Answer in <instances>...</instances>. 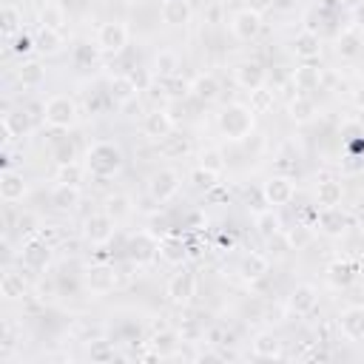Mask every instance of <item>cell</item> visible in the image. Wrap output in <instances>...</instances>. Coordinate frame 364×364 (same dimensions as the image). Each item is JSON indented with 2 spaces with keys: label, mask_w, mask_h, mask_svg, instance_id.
<instances>
[{
  "label": "cell",
  "mask_w": 364,
  "mask_h": 364,
  "mask_svg": "<svg viewBox=\"0 0 364 364\" xmlns=\"http://www.w3.org/2000/svg\"><path fill=\"white\" fill-rule=\"evenodd\" d=\"M82 165H85L88 176H94V179H111V176H117V173L122 171L125 154H122V148H119L117 142L100 139V142H94V145L85 151Z\"/></svg>",
  "instance_id": "obj_1"
},
{
  "label": "cell",
  "mask_w": 364,
  "mask_h": 364,
  "mask_svg": "<svg viewBox=\"0 0 364 364\" xmlns=\"http://www.w3.org/2000/svg\"><path fill=\"white\" fill-rule=\"evenodd\" d=\"M216 125H219V134L228 142H245L256 128V114L247 102H230L219 111Z\"/></svg>",
  "instance_id": "obj_2"
},
{
  "label": "cell",
  "mask_w": 364,
  "mask_h": 364,
  "mask_svg": "<svg viewBox=\"0 0 364 364\" xmlns=\"http://www.w3.org/2000/svg\"><path fill=\"white\" fill-rule=\"evenodd\" d=\"M77 117H80V105L68 94H51L43 102V122L54 131H71L77 125Z\"/></svg>",
  "instance_id": "obj_3"
},
{
  "label": "cell",
  "mask_w": 364,
  "mask_h": 364,
  "mask_svg": "<svg viewBox=\"0 0 364 364\" xmlns=\"http://www.w3.org/2000/svg\"><path fill=\"white\" fill-rule=\"evenodd\" d=\"M196 287H199L196 273H193L191 267H179V270L168 279L165 296H168V301H171L173 307H188V304L196 299Z\"/></svg>",
  "instance_id": "obj_4"
},
{
  "label": "cell",
  "mask_w": 364,
  "mask_h": 364,
  "mask_svg": "<svg viewBox=\"0 0 364 364\" xmlns=\"http://www.w3.org/2000/svg\"><path fill=\"white\" fill-rule=\"evenodd\" d=\"M182 188V173L176 168H159L148 176V196L156 202V205H165L171 202Z\"/></svg>",
  "instance_id": "obj_5"
},
{
  "label": "cell",
  "mask_w": 364,
  "mask_h": 364,
  "mask_svg": "<svg viewBox=\"0 0 364 364\" xmlns=\"http://www.w3.org/2000/svg\"><path fill=\"white\" fill-rule=\"evenodd\" d=\"M128 40H131V31H128V26L122 20H105V23L97 26V34H94V43L100 46L102 54H119V51H125Z\"/></svg>",
  "instance_id": "obj_6"
},
{
  "label": "cell",
  "mask_w": 364,
  "mask_h": 364,
  "mask_svg": "<svg viewBox=\"0 0 364 364\" xmlns=\"http://www.w3.org/2000/svg\"><path fill=\"white\" fill-rule=\"evenodd\" d=\"M125 256L131 264L142 267V264H151L156 256H159V236L154 230H136L128 245H125Z\"/></svg>",
  "instance_id": "obj_7"
},
{
  "label": "cell",
  "mask_w": 364,
  "mask_h": 364,
  "mask_svg": "<svg viewBox=\"0 0 364 364\" xmlns=\"http://www.w3.org/2000/svg\"><path fill=\"white\" fill-rule=\"evenodd\" d=\"M117 284H119V276H117L114 264H91V267H85V273H82V287H85V293L94 296V299H102V296L114 293Z\"/></svg>",
  "instance_id": "obj_8"
},
{
  "label": "cell",
  "mask_w": 364,
  "mask_h": 364,
  "mask_svg": "<svg viewBox=\"0 0 364 364\" xmlns=\"http://www.w3.org/2000/svg\"><path fill=\"white\" fill-rule=\"evenodd\" d=\"M262 199L270 208H284L296 199V182L284 173H273L262 182Z\"/></svg>",
  "instance_id": "obj_9"
},
{
  "label": "cell",
  "mask_w": 364,
  "mask_h": 364,
  "mask_svg": "<svg viewBox=\"0 0 364 364\" xmlns=\"http://www.w3.org/2000/svg\"><path fill=\"white\" fill-rule=\"evenodd\" d=\"M54 259V245L46 242L43 236H28L20 247V262L26 270H46Z\"/></svg>",
  "instance_id": "obj_10"
},
{
  "label": "cell",
  "mask_w": 364,
  "mask_h": 364,
  "mask_svg": "<svg viewBox=\"0 0 364 364\" xmlns=\"http://www.w3.org/2000/svg\"><path fill=\"white\" fill-rule=\"evenodd\" d=\"M316 228H318L324 236L338 239V236H344V233L353 228V219H350V213H347L341 205H336V208H318V213H316Z\"/></svg>",
  "instance_id": "obj_11"
},
{
  "label": "cell",
  "mask_w": 364,
  "mask_h": 364,
  "mask_svg": "<svg viewBox=\"0 0 364 364\" xmlns=\"http://www.w3.org/2000/svg\"><path fill=\"white\" fill-rule=\"evenodd\" d=\"M230 34H233L236 40H242V43L256 40V37L262 34V14L253 11V9H247V6L236 9V11L230 14Z\"/></svg>",
  "instance_id": "obj_12"
},
{
  "label": "cell",
  "mask_w": 364,
  "mask_h": 364,
  "mask_svg": "<svg viewBox=\"0 0 364 364\" xmlns=\"http://www.w3.org/2000/svg\"><path fill=\"white\" fill-rule=\"evenodd\" d=\"M114 230H117V222L105 210H97L82 222V239L88 245H108L114 239Z\"/></svg>",
  "instance_id": "obj_13"
},
{
  "label": "cell",
  "mask_w": 364,
  "mask_h": 364,
  "mask_svg": "<svg viewBox=\"0 0 364 364\" xmlns=\"http://www.w3.org/2000/svg\"><path fill=\"white\" fill-rule=\"evenodd\" d=\"M316 304H318V290H316L313 284H307V282L296 284V287L290 290L287 301H284L287 313H290V316H296V318H304V316H310V313L316 310Z\"/></svg>",
  "instance_id": "obj_14"
},
{
  "label": "cell",
  "mask_w": 364,
  "mask_h": 364,
  "mask_svg": "<svg viewBox=\"0 0 364 364\" xmlns=\"http://www.w3.org/2000/svg\"><path fill=\"white\" fill-rule=\"evenodd\" d=\"M173 128H176V122H173V117H171L165 108H151V111L142 117V134H145L148 139H154V142H162L165 136H171Z\"/></svg>",
  "instance_id": "obj_15"
},
{
  "label": "cell",
  "mask_w": 364,
  "mask_h": 364,
  "mask_svg": "<svg viewBox=\"0 0 364 364\" xmlns=\"http://www.w3.org/2000/svg\"><path fill=\"white\" fill-rule=\"evenodd\" d=\"M290 51H293V57L301 60V63H316V60L321 57V37H318V31L301 28V31L290 40Z\"/></svg>",
  "instance_id": "obj_16"
},
{
  "label": "cell",
  "mask_w": 364,
  "mask_h": 364,
  "mask_svg": "<svg viewBox=\"0 0 364 364\" xmlns=\"http://www.w3.org/2000/svg\"><path fill=\"white\" fill-rule=\"evenodd\" d=\"M333 46H336V54L341 60H358L364 54V31H361V26L350 23L347 28H341V34L336 37Z\"/></svg>",
  "instance_id": "obj_17"
},
{
  "label": "cell",
  "mask_w": 364,
  "mask_h": 364,
  "mask_svg": "<svg viewBox=\"0 0 364 364\" xmlns=\"http://www.w3.org/2000/svg\"><path fill=\"white\" fill-rule=\"evenodd\" d=\"M264 80H267V71L259 60H242V63L233 65V82L245 91H253V88L264 85Z\"/></svg>",
  "instance_id": "obj_18"
},
{
  "label": "cell",
  "mask_w": 364,
  "mask_h": 364,
  "mask_svg": "<svg viewBox=\"0 0 364 364\" xmlns=\"http://www.w3.org/2000/svg\"><path fill=\"white\" fill-rule=\"evenodd\" d=\"M139 91H142V88H139V82L134 80V74H114V77H108V97H111L114 105H128V102H134Z\"/></svg>",
  "instance_id": "obj_19"
},
{
  "label": "cell",
  "mask_w": 364,
  "mask_h": 364,
  "mask_svg": "<svg viewBox=\"0 0 364 364\" xmlns=\"http://www.w3.org/2000/svg\"><path fill=\"white\" fill-rule=\"evenodd\" d=\"M267 273H270V256L256 253V250H250V253L242 256V262H239V279H242V282L256 284V282H262Z\"/></svg>",
  "instance_id": "obj_20"
},
{
  "label": "cell",
  "mask_w": 364,
  "mask_h": 364,
  "mask_svg": "<svg viewBox=\"0 0 364 364\" xmlns=\"http://www.w3.org/2000/svg\"><path fill=\"white\" fill-rule=\"evenodd\" d=\"M179 344H182V338H179V333L173 327H159V333H154L151 341H148L151 353L145 358H173Z\"/></svg>",
  "instance_id": "obj_21"
},
{
  "label": "cell",
  "mask_w": 364,
  "mask_h": 364,
  "mask_svg": "<svg viewBox=\"0 0 364 364\" xmlns=\"http://www.w3.org/2000/svg\"><path fill=\"white\" fill-rule=\"evenodd\" d=\"M159 17H162L165 26L182 28V26L191 23L193 6H191V0H162V3H159Z\"/></svg>",
  "instance_id": "obj_22"
},
{
  "label": "cell",
  "mask_w": 364,
  "mask_h": 364,
  "mask_svg": "<svg viewBox=\"0 0 364 364\" xmlns=\"http://www.w3.org/2000/svg\"><path fill=\"white\" fill-rule=\"evenodd\" d=\"M80 199H82L80 185H68V182H57V185L51 188V193H48L51 208L60 210V213H71V210H77Z\"/></svg>",
  "instance_id": "obj_23"
},
{
  "label": "cell",
  "mask_w": 364,
  "mask_h": 364,
  "mask_svg": "<svg viewBox=\"0 0 364 364\" xmlns=\"http://www.w3.org/2000/svg\"><path fill=\"white\" fill-rule=\"evenodd\" d=\"M0 125H3V139H6V148H9L17 136H26L31 131V114L23 111V108L20 111H6Z\"/></svg>",
  "instance_id": "obj_24"
},
{
  "label": "cell",
  "mask_w": 364,
  "mask_h": 364,
  "mask_svg": "<svg viewBox=\"0 0 364 364\" xmlns=\"http://www.w3.org/2000/svg\"><path fill=\"white\" fill-rule=\"evenodd\" d=\"M159 259L165 264H173V267H182L188 262V242L176 233H165L159 239Z\"/></svg>",
  "instance_id": "obj_25"
},
{
  "label": "cell",
  "mask_w": 364,
  "mask_h": 364,
  "mask_svg": "<svg viewBox=\"0 0 364 364\" xmlns=\"http://www.w3.org/2000/svg\"><path fill=\"white\" fill-rule=\"evenodd\" d=\"M0 296L6 301H20L28 296V282L23 276V270L17 267H6L3 276H0Z\"/></svg>",
  "instance_id": "obj_26"
},
{
  "label": "cell",
  "mask_w": 364,
  "mask_h": 364,
  "mask_svg": "<svg viewBox=\"0 0 364 364\" xmlns=\"http://www.w3.org/2000/svg\"><path fill=\"white\" fill-rule=\"evenodd\" d=\"M338 327L344 338L350 341H364V304H350L338 316Z\"/></svg>",
  "instance_id": "obj_27"
},
{
  "label": "cell",
  "mask_w": 364,
  "mask_h": 364,
  "mask_svg": "<svg viewBox=\"0 0 364 364\" xmlns=\"http://www.w3.org/2000/svg\"><path fill=\"white\" fill-rule=\"evenodd\" d=\"M26 193H28V185H26L23 173L6 168L3 176H0V199H3L6 205H14V202H23Z\"/></svg>",
  "instance_id": "obj_28"
},
{
  "label": "cell",
  "mask_w": 364,
  "mask_h": 364,
  "mask_svg": "<svg viewBox=\"0 0 364 364\" xmlns=\"http://www.w3.org/2000/svg\"><path fill=\"white\" fill-rule=\"evenodd\" d=\"M341 202H344V182L341 179L324 176L316 182V205L318 208H336Z\"/></svg>",
  "instance_id": "obj_29"
},
{
  "label": "cell",
  "mask_w": 364,
  "mask_h": 364,
  "mask_svg": "<svg viewBox=\"0 0 364 364\" xmlns=\"http://www.w3.org/2000/svg\"><path fill=\"white\" fill-rule=\"evenodd\" d=\"M316 114H318V105H316V100H313L310 94H296V97L287 102V117H290V122H296V125L313 122Z\"/></svg>",
  "instance_id": "obj_30"
},
{
  "label": "cell",
  "mask_w": 364,
  "mask_h": 364,
  "mask_svg": "<svg viewBox=\"0 0 364 364\" xmlns=\"http://www.w3.org/2000/svg\"><path fill=\"white\" fill-rule=\"evenodd\" d=\"M219 80H216V74H210V71H199L193 80H191V97L193 100H199V102H213V100H219Z\"/></svg>",
  "instance_id": "obj_31"
},
{
  "label": "cell",
  "mask_w": 364,
  "mask_h": 364,
  "mask_svg": "<svg viewBox=\"0 0 364 364\" xmlns=\"http://www.w3.org/2000/svg\"><path fill=\"white\" fill-rule=\"evenodd\" d=\"M250 350H253L256 358H282L284 355L282 341H279V336L273 330H259L253 336V341H250Z\"/></svg>",
  "instance_id": "obj_32"
},
{
  "label": "cell",
  "mask_w": 364,
  "mask_h": 364,
  "mask_svg": "<svg viewBox=\"0 0 364 364\" xmlns=\"http://www.w3.org/2000/svg\"><path fill=\"white\" fill-rule=\"evenodd\" d=\"M253 228L262 239H276L279 233H284V225H282V216L276 213V208H264V210H256L253 216Z\"/></svg>",
  "instance_id": "obj_33"
},
{
  "label": "cell",
  "mask_w": 364,
  "mask_h": 364,
  "mask_svg": "<svg viewBox=\"0 0 364 364\" xmlns=\"http://www.w3.org/2000/svg\"><path fill=\"white\" fill-rule=\"evenodd\" d=\"M179 54L173 48H159L156 57H154V65H151V77L156 80H168V77H176L179 74Z\"/></svg>",
  "instance_id": "obj_34"
},
{
  "label": "cell",
  "mask_w": 364,
  "mask_h": 364,
  "mask_svg": "<svg viewBox=\"0 0 364 364\" xmlns=\"http://www.w3.org/2000/svg\"><path fill=\"white\" fill-rule=\"evenodd\" d=\"M293 85L299 94H310L321 85V68L313 65V63H301L293 68Z\"/></svg>",
  "instance_id": "obj_35"
},
{
  "label": "cell",
  "mask_w": 364,
  "mask_h": 364,
  "mask_svg": "<svg viewBox=\"0 0 364 364\" xmlns=\"http://www.w3.org/2000/svg\"><path fill=\"white\" fill-rule=\"evenodd\" d=\"M14 77H17V82H20L23 88H40V85L46 82V65L37 63V60H26V63L17 65Z\"/></svg>",
  "instance_id": "obj_36"
},
{
  "label": "cell",
  "mask_w": 364,
  "mask_h": 364,
  "mask_svg": "<svg viewBox=\"0 0 364 364\" xmlns=\"http://www.w3.org/2000/svg\"><path fill=\"white\" fill-rule=\"evenodd\" d=\"M324 273H327V282H330L333 287H350L353 279H355V262H350V259H336V262L327 264Z\"/></svg>",
  "instance_id": "obj_37"
},
{
  "label": "cell",
  "mask_w": 364,
  "mask_h": 364,
  "mask_svg": "<svg viewBox=\"0 0 364 364\" xmlns=\"http://www.w3.org/2000/svg\"><path fill=\"white\" fill-rule=\"evenodd\" d=\"M102 210H105L114 222H122V219L131 216L134 202H131V196H125V193H108V196L102 199Z\"/></svg>",
  "instance_id": "obj_38"
},
{
  "label": "cell",
  "mask_w": 364,
  "mask_h": 364,
  "mask_svg": "<svg viewBox=\"0 0 364 364\" xmlns=\"http://www.w3.org/2000/svg\"><path fill=\"white\" fill-rule=\"evenodd\" d=\"M23 28V11L14 6V3H6L3 11H0V31L6 40H14Z\"/></svg>",
  "instance_id": "obj_39"
},
{
  "label": "cell",
  "mask_w": 364,
  "mask_h": 364,
  "mask_svg": "<svg viewBox=\"0 0 364 364\" xmlns=\"http://www.w3.org/2000/svg\"><path fill=\"white\" fill-rule=\"evenodd\" d=\"M63 46H65L63 31H54V28H40V34L34 37V48H37L40 54H46V57L60 54V51H63Z\"/></svg>",
  "instance_id": "obj_40"
},
{
  "label": "cell",
  "mask_w": 364,
  "mask_h": 364,
  "mask_svg": "<svg viewBox=\"0 0 364 364\" xmlns=\"http://www.w3.org/2000/svg\"><path fill=\"white\" fill-rule=\"evenodd\" d=\"M247 94H250L247 105L253 108L256 117H259V114H270V111L276 108V91H273L270 85H259V88H253V91H247Z\"/></svg>",
  "instance_id": "obj_41"
},
{
  "label": "cell",
  "mask_w": 364,
  "mask_h": 364,
  "mask_svg": "<svg viewBox=\"0 0 364 364\" xmlns=\"http://www.w3.org/2000/svg\"><path fill=\"white\" fill-rule=\"evenodd\" d=\"M100 54H102V51H100L97 43H94V46H91V43H77V46L71 48V63H74V68H82V71H85V68H91V65L100 63Z\"/></svg>",
  "instance_id": "obj_42"
},
{
  "label": "cell",
  "mask_w": 364,
  "mask_h": 364,
  "mask_svg": "<svg viewBox=\"0 0 364 364\" xmlns=\"http://www.w3.org/2000/svg\"><path fill=\"white\" fill-rule=\"evenodd\" d=\"M88 358L97 361V364H108V361L122 358V355L117 353V344H114V341H108V338H91V344H88Z\"/></svg>",
  "instance_id": "obj_43"
},
{
  "label": "cell",
  "mask_w": 364,
  "mask_h": 364,
  "mask_svg": "<svg viewBox=\"0 0 364 364\" xmlns=\"http://www.w3.org/2000/svg\"><path fill=\"white\" fill-rule=\"evenodd\" d=\"M63 26H65V9H63V3H46L40 9V28L63 31Z\"/></svg>",
  "instance_id": "obj_44"
},
{
  "label": "cell",
  "mask_w": 364,
  "mask_h": 364,
  "mask_svg": "<svg viewBox=\"0 0 364 364\" xmlns=\"http://www.w3.org/2000/svg\"><path fill=\"white\" fill-rule=\"evenodd\" d=\"M188 182H191L196 191L210 193V191H216V188H219V173H216V171H208V168H202V165H196V168L191 171Z\"/></svg>",
  "instance_id": "obj_45"
},
{
  "label": "cell",
  "mask_w": 364,
  "mask_h": 364,
  "mask_svg": "<svg viewBox=\"0 0 364 364\" xmlns=\"http://www.w3.org/2000/svg\"><path fill=\"white\" fill-rule=\"evenodd\" d=\"M159 145V154L165 156V159H182L188 151H191V145H188V139L185 136H165L162 142H156Z\"/></svg>",
  "instance_id": "obj_46"
},
{
  "label": "cell",
  "mask_w": 364,
  "mask_h": 364,
  "mask_svg": "<svg viewBox=\"0 0 364 364\" xmlns=\"http://www.w3.org/2000/svg\"><path fill=\"white\" fill-rule=\"evenodd\" d=\"M88 171H85V165L80 162V159H74V162H65V165H57V182H68V185H80L82 182V176H85Z\"/></svg>",
  "instance_id": "obj_47"
},
{
  "label": "cell",
  "mask_w": 364,
  "mask_h": 364,
  "mask_svg": "<svg viewBox=\"0 0 364 364\" xmlns=\"http://www.w3.org/2000/svg\"><path fill=\"white\" fill-rule=\"evenodd\" d=\"M284 239H287L290 250H301V247H307L313 242V230L307 225H293V228L284 230Z\"/></svg>",
  "instance_id": "obj_48"
},
{
  "label": "cell",
  "mask_w": 364,
  "mask_h": 364,
  "mask_svg": "<svg viewBox=\"0 0 364 364\" xmlns=\"http://www.w3.org/2000/svg\"><path fill=\"white\" fill-rule=\"evenodd\" d=\"M196 159H199L196 165H202V168H208V171H216V173H222L225 165H228V159H225V154H222L219 148H202Z\"/></svg>",
  "instance_id": "obj_49"
},
{
  "label": "cell",
  "mask_w": 364,
  "mask_h": 364,
  "mask_svg": "<svg viewBox=\"0 0 364 364\" xmlns=\"http://www.w3.org/2000/svg\"><path fill=\"white\" fill-rule=\"evenodd\" d=\"M51 159H54L57 165L74 162V159H77V145H74L71 139H57V142L51 145Z\"/></svg>",
  "instance_id": "obj_50"
},
{
  "label": "cell",
  "mask_w": 364,
  "mask_h": 364,
  "mask_svg": "<svg viewBox=\"0 0 364 364\" xmlns=\"http://www.w3.org/2000/svg\"><path fill=\"white\" fill-rule=\"evenodd\" d=\"M176 333H179L182 344H199V341H205V327H199L193 318H185Z\"/></svg>",
  "instance_id": "obj_51"
},
{
  "label": "cell",
  "mask_w": 364,
  "mask_h": 364,
  "mask_svg": "<svg viewBox=\"0 0 364 364\" xmlns=\"http://www.w3.org/2000/svg\"><path fill=\"white\" fill-rule=\"evenodd\" d=\"M162 88H165V94H168V97H173V100H179V97H188V94H191V82H188V80H179V74H176V77L162 80Z\"/></svg>",
  "instance_id": "obj_52"
},
{
  "label": "cell",
  "mask_w": 364,
  "mask_h": 364,
  "mask_svg": "<svg viewBox=\"0 0 364 364\" xmlns=\"http://www.w3.org/2000/svg\"><path fill=\"white\" fill-rule=\"evenodd\" d=\"M17 228H20V233H23L26 239H28V236H37L43 225H40V219H37L34 213H28V210H26V213H23V216L17 219Z\"/></svg>",
  "instance_id": "obj_53"
},
{
  "label": "cell",
  "mask_w": 364,
  "mask_h": 364,
  "mask_svg": "<svg viewBox=\"0 0 364 364\" xmlns=\"http://www.w3.org/2000/svg\"><path fill=\"white\" fill-rule=\"evenodd\" d=\"M202 17H205V23H210V26L222 23V17H225V6H222V0H210V3L205 6Z\"/></svg>",
  "instance_id": "obj_54"
},
{
  "label": "cell",
  "mask_w": 364,
  "mask_h": 364,
  "mask_svg": "<svg viewBox=\"0 0 364 364\" xmlns=\"http://www.w3.org/2000/svg\"><path fill=\"white\" fill-rule=\"evenodd\" d=\"M31 48H34V37L20 34V37L14 40V51H17V54H26V51H31Z\"/></svg>",
  "instance_id": "obj_55"
},
{
  "label": "cell",
  "mask_w": 364,
  "mask_h": 364,
  "mask_svg": "<svg viewBox=\"0 0 364 364\" xmlns=\"http://www.w3.org/2000/svg\"><path fill=\"white\" fill-rule=\"evenodd\" d=\"M350 102H353L358 111H364V85H358V88L350 91Z\"/></svg>",
  "instance_id": "obj_56"
},
{
  "label": "cell",
  "mask_w": 364,
  "mask_h": 364,
  "mask_svg": "<svg viewBox=\"0 0 364 364\" xmlns=\"http://www.w3.org/2000/svg\"><path fill=\"white\" fill-rule=\"evenodd\" d=\"M245 6H247V9H253V11H259V14H262V11H267V9H273V0H247V3H245Z\"/></svg>",
  "instance_id": "obj_57"
},
{
  "label": "cell",
  "mask_w": 364,
  "mask_h": 364,
  "mask_svg": "<svg viewBox=\"0 0 364 364\" xmlns=\"http://www.w3.org/2000/svg\"><path fill=\"white\" fill-rule=\"evenodd\" d=\"M353 23L364 28V0H358V3L353 6Z\"/></svg>",
  "instance_id": "obj_58"
},
{
  "label": "cell",
  "mask_w": 364,
  "mask_h": 364,
  "mask_svg": "<svg viewBox=\"0 0 364 364\" xmlns=\"http://www.w3.org/2000/svg\"><path fill=\"white\" fill-rule=\"evenodd\" d=\"M299 0H273V11H293Z\"/></svg>",
  "instance_id": "obj_59"
},
{
  "label": "cell",
  "mask_w": 364,
  "mask_h": 364,
  "mask_svg": "<svg viewBox=\"0 0 364 364\" xmlns=\"http://www.w3.org/2000/svg\"><path fill=\"white\" fill-rule=\"evenodd\" d=\"M219 245H222V247H225V250L230 253V247L236 245V239H233V236H222V239H219Z\"/></svg>",
  "instance_id": "obj_60"
}]
</instances>
